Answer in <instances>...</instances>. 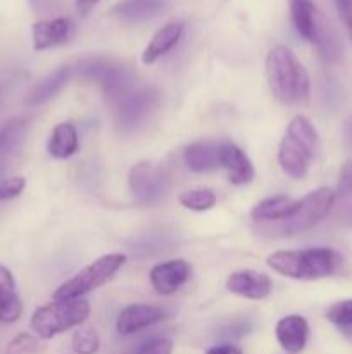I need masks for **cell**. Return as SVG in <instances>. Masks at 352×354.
<instances>
[{
	"instance_id": "obj_1",
	"label": "cell",
	"mask_w": 352,
	"mask_h": 354,
	"mask_svg": "<svg viewBox=\"0 0 352 354\" xmlns=\"http://www.w3.org/2000/svg\"><path fill=\"white\" fill-rule=\"evenodd\" d=\"M266 78L275 99L285 106L300 104L309 97V73L285 45H276L269 50L266 57Z\"/></svg>"
},
{
	"instance_id": "obj_2",
	"label": "cell",
	"mask_w": 352,
	"mask_h": 354,
	"mask_svg": "<svg viewBox=\"0 0 352 354\" xmlns=\"http://www.w3.org/2000/svg\"><path fill=\"white\" fill-rule=\"evenodd\" d=\"M344 258L331 248H309L299 251H276L268 266L276 273L295 280H320L340 272Z\"/></svg>"
},
{
	"instance_id": "obj_3",
	"label": "cell",
	"mask_w": 352,
	"mask_h": 354,
	"mask_svg": "<svg viewBox=\"0 0 352 354\" xmlns=\"http://www.w3.org/2000/svg\"><path fill=\"white\" fill-rule=\"evenodd\" d=\"M317 147V131L306 116H295L280 142L278 162L290 178L300 180L309 171Z\"/></svg>"
},
{
	"instance_id": "obj_4",
	"label": "cell",
	"mask_w": 352,
	"mask_h": 354,
	"mask_svg": "<svg viewBox=\"0 0 352 354\" xmlns=\"http://www.w3.org/2000/svg\"><path fill=\"white\" fill-rule=\"evenodd\" d=\"M90 315V304L85 299H54L35 310L30 325L37 337L50 341L57 334L79 327Z\"/></svg>"
},
{
	"instance_id": "obj_5",
	"label": "cell",
	"mask_w": 352,
	"mask_h": 354,
	"mask_svg": "<svg viewBox=\"0 0 352 354\" xmlns=\"http://www.w3.org/2000/svg\"><path fill=\"white\" fill-rule=\"evenodd\" d=\"M126 263L124 254L100 256L92 265L85 266L72 279L66 280L54 292V299H79L85 294L106 286Z\"/></svg>"
},
{
	"instance_id": "obj_6",
	"label": "cell",
	"mask_w": 352,
	"mask_h": 354,
	"mask_svg": "<svg viewBox=\"0 0 352 354\" xmlns=\"http://www.w3.org/2000/svg\"><path fill=\"white\" fill-rule=\"evenodd\" d=\"M335 199H337V194L330 187H320V189L313 190L300 201H297L293 213L280 221L278 230L283 235H295L309 230L330 214V211L333 209Z\"/></svg>"
},
{
	"instance_id": "obj_7",
	"label": "cell",
	"mask_w": 352,
	"mask_h": 354,
	"mask_svg": "<svg viewBox=\"0 0 352 354\" xmlns=\"http://www.w3.org/2000/svg\"><path fill=\"white\" fill-rule=\"evenodd\" d=\"M79 75L88 82H95L102 86L107 97L113 100H119L126 95L133 85V76L124 66L104 57H88L83 59L78 64Z\"/></svg>"
},
{
	"instance_id": "obj_8",
	"label": "cell",
	"mask_w": 352,
	"mask_h": 354,
	"mask_svg": "<svg viewBox=\"0 0 352 354\" xmlns=\"http://www.w3.org/2000/svg\"><path fill=\"white\" fill-rule=\"evenodd\" d=\"M128 185L135 201L140 204H155L166 196L169 187L168 175L161 166L148 161H140L131 166L128 173Z\"/></svg>"
},
{
	"instance_id": "obj_9",
	"label": "cell",
	"mask_w": 352,
	"mask_h": 354,
	"mask_svg": "<svg viewBox=\"0 0 352 354\" xmlns=\"http://www.w3.org/2000/svg\"><path fill=\"white\" fill-rule=\"evenodd\" d=\"M157 106V93L152 90H130L116 100V123L121 131H133L147 121Z\"/></svg>"
},
{
	"instance_id": "obj_10",
	"label": "cell",
	"mask_w": 352,
	"mask_h": 354,
	"mask_svg": "<svg viewBox=\"0 0 352 354\" xmlns=\"http://www.w3.org/2000/svg\"><path fill=\"white\" fill-rule=\"evenodd\" d=\"M166 318H168V311L155 306V304H130V306L123 308L117 315L116 330L121 335H131L144 330V328L152 327V325L159 324Z\"/></svg>"
},
{
	"instance_id": "obj_11",
	"label": "cell",
	"mask_w": 352,
	"mask_h": 354,
	"mask_svg": "<svg viewBox=\"0 0 352 354\" xmlns=\"http://www.w3.org/2000/svg\"><path fill=\"white\" fill-rule=\"evenodd\" d=\"M192 275V268L185 259H171L159 263L150 270V283L161 296L175 294Z\"/></svg>"
},
{
	"instance_id": "obj_12",
	"label": "cell",
	"mask_w": 352,
	"mask_h": 354,
	"mask_svg": "<svg viewBox=\"0 0 352 354\" xmlns=\"http://www.w3.org/2000/svg\"><path fill=\"white\" fill-rule=\"evenodd\" d=\"M226 289L245 299L261 301L271 294L273 282L266 273L254 272V270H240L228 277Z\"/></svg>"
},
{
	"instance_id": "obj_13",
	"label": "cell",
	"mask_w": 352,
	"mask_h": 354,
	"mask_svg": "<svg viewBox=\"0 0 352 354\" xmlns=\"http://www.w3.org/2000/svg\"><path fill=\"white\" fill-rule=\"evenodd\" d=\"M35 50H47L66 44L72 33V21L69 17H54V19L37 21L31 28Z\"/></svg>"
},
{
	"instance_id": "obj_14",
	"label": "cell",
	"mask_w": 352,
	"mask_h": 354,
	"mask_svg": "<svg viewBox=\"0 0 352 354\" xmlns=\"http://www.w3.org/2000/svg\"><path fill=\"white\" fill-rule=\"evenodd\" d=\"M221 168L226 169L228 180L233 185L251 183L255 175L248 156L233 142H221Z\"/></svg>"
},
{
	"instance_id": "obj_15",
	"label": "cell",
	"mask_w": 352,
	"mask_h": 354,
	"mask_svg": "<svg viewBox=\"0 0 352 354\" xmlns=\"http://www.w3.org/2000/svg\"><path fill=\"white\" fill-rule=\"evenodd\" d=\"M186 168L193 173H211L221 168V142H195L183 152Z\"/></svg>"
},
{
	"instance_id": "obj_16",
	"label": "cell",
	"mask_w": 352,
	"mask_h": 354,
	"mask_svg": "<svg viewBox=\"0 0 352 354\" xmlns=\"http://www.w3.org/2000/svg\"><path fill=\"white\" fill-rule=\"evenodd\" d=\"M309 325L300 315H289L276 324V339L286 353H300L307 344Z\"/></svg>"
},
{
	"instance_id": "obj_17",
	"label": "cell",
	"mask_w": 352,
	"mask_h": 354,
	"mask_svg": "<svg viewBox=\"0 0 352 354\" xmlns=\"http://www.w3.org/2000/svg\"><path fill=\"white\" fill-rule=\"evenodd\" d=\"M183 31H185V23L183 21H169L168 24H164L147 44L144 54H141V62L148 66L159 61L162 55H166L169 50L176 47Z\"/></svg>"
},
{
	"instance_id": "obj_18",
	"label": "cell",
	"mask_w": 352,
	"mask_h": 354,
	"mask_svg": "<svg viewBox=\"0 0 352 354\" xmlns=\"http://www.w3.org/2000/svg\"><path fill=\"white\" fill-rule=\"evenodd\" d=\"M313 45H316L320 57L326 64H337L342 59V55H344V45H342L337 30L321 12L320 17H317L316 35H314Z\"/></svg>"
},
{
	"instance_id": "obj_19",
	"label": "cell",
	"mask_w": 352,
	"mask_h": 354,
	"mask_svg": "<svg viewBox=\"0 0 352 354\" xmlns=\"http://www.w3.org/2000/svg\"><path fill=\"white\" fill-rule=\"evenodd\" d=\"M69 75H71V69H69L68 66L57 68L54 73L47 75L41 82H38L37 85L33 86V90L28 93L24 104H26L28 107H37L45 104L47 100H50L52 97H55L62 88H64V85L69 80Z\"/></svg>"
},
{
	"instance_id": "obj_20",
	"label": "cell",
	"mask_w": 352,
	"mask_h": 354,
	"mask_svg": "<svg viewBox=\"0 0 352 354\" xmlns=\"http://www.w3.org/2000/svg\"><path fill=\"white\" fill-rule=\"evenodd\" d=\"M290 7V17L295 26L297 33L304 38V40L314 41V35H316L317 17H320V10L316 9L313 0H289Z\"/></svg>"
},
{
	"instance_id": "obj_21",
	"label": "cell",
	"mask_w": 352,
	"mask_h": 354,
	"mask_svg": "<svg viewBox=\"0 0 352 354\" xmlns=\"http://www.w3.org/2000/svg\"><path fill=\"white\" fill-rule=\"evenodd\" d=\"M79 149L78 131L72 123H59L52 130L48 138L47 151L55 159H68L75 156Z\"/></svg>"
},
{
	"instance_id": "obj_22",
	"label": "cell",
	"mask_w": 352,
	"mask_h": 354,
	"mask_svg": "<svg viewBox=\"0 0 352 354\" xmlns=\"http://www.w3.org/2000/svg\"><path fill=\"white\" fill-rule=\"evenodd\" d=\"M297 201L289 196H273L262 199L252 207L251 216L255 221H283L293 213Z\"/></svg>"
},
{
	"instance_id": "obj_23",
	"label": "cell",
	"mask_w": 352,
	"mask_h": 354,
	"mask_svg": "<svg viewBox=\"0 0 352 354\" xmlns=\"http://www.w3.org/2000/svg\"><path fill=\"white\" fill-rule=\"evenodd\" d=\"M164 7V0H123L113 9L114 16L126 23H144L157 16Z\"/></svg>"
},
{
	"instance_id": "obj_24",
	"label": "cell",
	"mask_w": 352,
	"mask_h": 354,
	"mask_svg": "<svg viewBox=\"0 0 352 354\" xmlns=\"http://www.w3.org/2000/svg\"><path fill=\"white\" fill-rule=\"evenodd\" d=\"M28 127L30 124L26 118H14L0 128V159L9 158L21 147L26 137Z\"/></svg>"
},
{
	"instance_id": "obj_25",
	"label": "cell",
	"mask_w": 352,
	"mask_h": 354,
	"mask_svg": "<svg viewBox=\"0 0 352 354\" xmlns=\"http://www.w3.org/2000/svg\"><path fill=\"white\" fill-rule=\"evenodd\" d=\"M178 201L186 209L202 213V211H209L216 206L217 197L211 189H193L179 194Z\"/></svg>"
},
{
	"instance_id": "obj_26",
	"label": "cell",
	"mask_w": 352,
	"mask_h": 354,
	"mask_svg": "<svg viewBox=\"0 0 352 354\" xmlns=\"http://www.w3.org/2000/svg\"><path fill=\"white\" fill-rule=\"evenodd\" d=\"M71 346L76 354H95L100 348V337L92 327H81L72 334Z\"/></svg>"
},
{
	"instance_id": "obj_27",
	"label": "cell",
	"mask_w": 352,
	"mask_h": 354,
	"mask_svg": "<svg viewBox=\"0 0 352 354\" xmlns=\"http://www.w3.org/2000/svg\"><path fill=\"white\" fill-rule=\"evenodd\" d=\"M23 315V303L19 296L14 292H0V322L2 324H14Z\"/></svg>"
},
{
	"instance_id": "obj_28",
	"label": "cell",
	"mask_w": 352,
	"mask_h": 354,
	"mask_svg": "<svg viewBox=\"0 0 352 354\" xmlns=\"http://www.w3.org/2000/svg\"><path fill=\"white\" fill-rule=\"evenodd\" d=\"M40 353V341L37 335L21 332L7 344L6 354H38Z\"/></svg>"
},
{
	"instance_id": "obj_29",
	"label": "cell",
	"mask_w": 352,
	"mask_h": 354,
	"mask_svg": "<svg viewBox=\"0 0 352 354\" xmlns=\"http://www.w3.org/2000/svg\"><path fill=\"white\" fill-rule=\"evenodd\" d=\"M326 318L342 328H352V299L338 301L326 311Z\"/></svg>"
},
{
	"instance_id": "obj_30",
	"label": "cell",
	"mask_w": 352,
	"mask_h": 354,
	"mask_svg": "<svg viewBox=\"0 0 352 354\" xmlns=\"http://www.w3.org/2000/svg\"><path fill=\"white\" fill-rule=\"evenodd\" d=\"M24 187H26V180L23 176H10V178L0 180V203L21 196Z\"/></svg>"
},
{
	"instance_id": "obj_31",
	"label": "cell",
	"mask_w": 352,
	"mask_h": 354,
	"mask_svg": "<svg viewBox=\"0 0 352 354\" xmlns=\"http://www.w3.org/2000/svg\"><path fill=\"white\" fill-rule=\"evenodd\" d=\"M173 342L166 337H155L144 342L133 354H171Z\"/></svg>"
},
{
	"instance_id": "obj_32",
	"label": "cell",
	"mask_w": 352,
	"mask_h": 354,
	"mask_svg": "<svg viewBox=\"0 0 352 354\" xmlns=\"http://www.w3.org/2000/svg\"><path fill=\"white\" fill-rule=\"evenodd\" d=\"M335 194L340 197H347L352 194V161H347L342 166L337 180V190Z\"/></svg>"
},
{
	"instance_id": "obj_33",
	"label": "cell",
	"mask_w": 352,
	"mask_h": 354,
	"mask_svg": "<svg viewBox=\"0 0 352 354\" xmlns=\"http://www.w3.org/2000/svg\"><path fill=\"white\" fill-rule=\"evenodd\" d=\"M35 14L47 16V14L55 12L61 7V0H28Z\"/></svg>"
},
{
	"instance_id": "obj_34",
	"label": "cell",
	"mask_w": 352,
	"mask_h": 354,
	"mask_svg": "<svg viewBox=\"0 0 352 354\" xmlns=\"http://www.w3.org/2000/svg\"><path fill=\"white\" fill-rule=\"evenodd\" d=\"M252 330V324L251 322H235V324L228 325L226 328H224V334L230 335V337H244L245 334H248V332Z\"/></svg>"
},
{
	"instance_id": "obj_35",
	"label": "cell",
	"mask_w": 352,
	"mask_h": 354,
	"mask_svg": "<svg viewBox=\"0 0 352 354\" xmlns=\"http://www.w3.org/2000/svg\"><path fill=\"white\" fill-rule=\"evenodd\" d=\"M14 289H16V282H14L12 273L9 268L0 265V292H14Z\"/></svg>"
},
{
	"instance_id": "obj_36",
	"label": "cell",
	"mask_w": 352,
	"mask_h": 354,
	"mask_svg": "<svg viewBox=\"0 0 352 354\" xmlns=\"http://www.w3.org/2000/svg\"><path fill=\"white\" fill-rule=\"evenodd\" d=\"M335 3H337V10L338 14H340L342 21L345 23V26L351 24L352 23V0H335Z\"/></svg>"
},
{
	"instance_id": "obj_37",
	"label": "cell",
	"mask_w": 352,
	"mask_h": 354,
	"mask_svg": "<svg viewBox=\"0 0 352 354\" xmlns=\"http://www.w3.org/2000/svg\"><path fill=\"white\" fill-rule=\"evenodd\" d=\"M206 354H244L240 348L233 344H219V346H213V348L207 349Z\"/></svg>"
},
{
	"instance_id": "obj_38",
	"label": "cell",
	"mask_w": 352,
	"mask_h": 354,
	"mask_svg": "<svg viewBox=\"0 0 352 354\" xmlns=\"http://www.w3.org/2000/svg\"><path fill=\"white\" fill-rule=\"evenodd\" d=\"M99 2L100 0H75V6H76V10H78V14L86 16V14H88Z\"/></svg>"
},
{
	"instance_id": "obj_39",
	"label": "cell",
	"mask_w": 352,
	"mask_h": 354,
	"mask_svg": "<svg viewBox=\"0 0 352 354\" xmlns=\"http://www.w3.org/2000/svg\"><path fill=\"white\" fill-rule=\"evenodd\" d=\"M347 31H349V37H351V40H352V23L347 24Z\"/></svg>"
}]
</instances>
